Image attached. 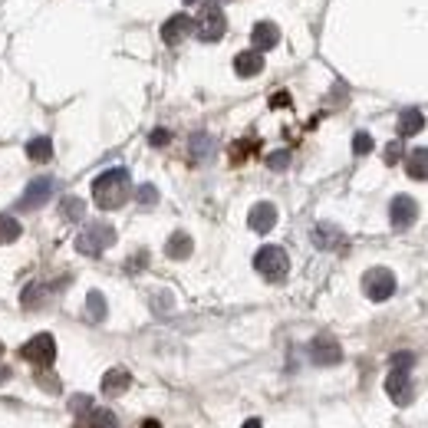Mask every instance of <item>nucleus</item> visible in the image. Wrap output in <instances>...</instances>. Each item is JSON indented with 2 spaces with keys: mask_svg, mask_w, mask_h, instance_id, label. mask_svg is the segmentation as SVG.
I'll use <instances>...</instances> for the list:
<instances>
[{
  "mask_svg": "<svg viewBox=\"0 0 428 428\" xmlns=\"http://www.w3.org/2000/svg\"><path fill=\"white\" fill-rule=\"evenodd\" d=\"M129 195H132V178H129L125 168H109L93 181V201L103 211L122 208L125 201H129Z\"/></svg>",
  "mask_w": 428,
  "mask_h": 428,
  "instance_id": "nucleus-1",
  "label": "nucleus"
},
{
  "mask_svg": "<svg viewBox=\"0 0 428 428\" xmlns=\"http://www.w3.org/2000/svg\"><path fill=\"white\" fill-rule=\"evenodd\" d=\"M112 244H115V228L109 221H93V224H86L76 238V250L86 257H99L103 250L112 248Z\"/></svg>",
  "mask_w": 428,
  "mask_h": 428,
  "instance_id": "nucleus-2",
  "label": "nucleus"
},
{
  "mask_svg": "<svg viewBox=\"0 0 428 428\" xmlns=\"http://www.w3.org/2000/svg\"><path fill=\"white\" fill-rule=\"evenodd\" d=\"M254 267H257V274L264 277V280L277 284V280H284V277L290 274V257H287L284 248L267 244V248H260L254 254Z\"/></svg>",
  "mask_w": 428,
  "mask_h": 428,
  "instance_id": "nucleus-3",
  "label": "nucleus"
},
{
  "mask_svg": "<svg viewBox=\"0 0 428 428\" xmlns=\"http://www.w3.org/2000/svg\"><path fill=\"white\" fill-rule=\"evenodd\" d=\"M362 290H366V296H369L372 303H382V300H389L395 294V274L386 270V267H372L362 277Z\"/></svg>",
  "mask_w": 428,
  "mask_h": 428,
  "instance_id": "nucleus-4",
  "label": "nucleus"
},
{
  "mask_svg": "<svg viewBox=\"0 0 428 428\" xmlns=\"http://www.w3.org/2000/svg\"><path fill=\"white\" fill-rule=\"evenodd\" d=\"M20 356H23L27 362H33V366H40V369H50L53 359H57V342H53L50 333H37L33 340L23 342Z\"/></svg>",
  "mask_w": 428,
  "mask_h": 428,
  "instance_id": "nucleus-5",
  "label": "nucleus"
},
{
  "mask_svg": "<svg viewBox=\"0 0 428 428\" xmlns=\"http://www.w3.org/2000/svg\"><path fill=\"white\" fill-rule=\"evenodd\" d=\"M386 392L395 405H409L412 402V369L409 366H392L389 379H386Z\"/></svg>",
  "mask_w": 428,
  "mask_h": 428,
  "instance_id": "nucleus-6",
  "label": "nucleus"
},
{
  "mask_svg": "<svg viewBox=\"0 0 428 428\" xmlns=\"http://www.w3.org/2000/svg\"><path fill=\"white\" fill-rule=\"evenodd\" d=\"M224 30H228V20H224V13H221L218 7H208L198 20H195V33H198V40H204V43H218V40L224 37Z\"/></svg>",
  "mask_w": 428,
  "mask_h": 428,
  "instance_id": "nucleus-7",
  "label": "nucleus"
},
{
  "mask_svg": "<svg viewBox=\"0 0 428 428\" xmlns=\"http://www.w3.org/2000/svg\"><path fill=\"white\" fill-rule=\"evenodd\" d=\"M415 218H419V204H415V198H409V195H395L389 204V221H392V228H412L415 224Z\"/></svg>",
  "mask_w": 428,
  "mask_h": 428,
  "instance_id": "nucleus-8",
  "label": "nucleus"
},
{
  "mask_svg": "<svg viewBox=\"0 0 428 428\" xmlns=\"http://www.w3.org/2000/svg\"><path fill=\"white\" fill-rule=\"evenodd\" d=\"M53 188H57V181L53 178H33L27 185V191H23V198H20L17 208L20 211H33V208H40V204H47V201L53 198Z\"/></svg>",
  "mask_w": 428,
  "mask_h": 428,
  "instance_id": "nucleus-9",
  "label": "nucleus"
},
{
  "mask_svg": "<svg viewBox=\"0 0 428 428\" xmlns=\"http://www.w3.org/2000/svg\"><path fill=\"white\" fill-rule=\"evenodd\" d=\"M310 359H313V366H336V362L342 359V346L326 333L316 336V340L310 342Z\"/></svg>",
  "mask_w": 428,
  "mask_h": 428,
  "instance_id": "nucleus-10",
  "label": "nucleus"
},
{
  "mask_svg": "<svg viewBox=\"0 0 428 428\" xmlns=\"http://www.w3.org/2000/svg\"><path fill=\"white\" fill-rule=\"evenodd\" d=\"M188 33H195V20H191L188 13H175V17H168V20L162 23V40L168 43V47L181 43V40L188 37Z\"/></svg>",
  "mask_w": 428,
  "mask_h": 428,
  "instance_id": "nucleus-11",
  "label": "nucleus"
},
{
  "mask_svg": "<svg viewBox=\"0 0 428 428\" xmlns=\"http://www.w3.org/2000/svg\"><path fill=\"white\" fill-rule=\"evenodd\" d=\"M248 224L250 231H257V234H267V231H274L277 224V208L270 204V201H260V204H254L248 214Z\"/></svg>",
  "mask_w": 428,
  "mask_h": 428,
  "instance_id": "nucleus-12",
  "label": "nucleus"
},
{
  "mask_svg": "<svg viewBox=\"0 0 428 428\" xmlns=\"http://www.w3.org/2000/svg\"><path fill=\"white\" fill-rule=\"evenodd\" d=\"M260 69H264V53L260 50H244L234 57V73L241 79H250V76H260Z\"/></svg>",
  "mask_w": 428,
  "mask_h": 428,
  "instance_id": "nucleus-13",
  "label": "nucleus"
},
{
  "mask_svg": "<svg viewBox=\"0 0 428 428\" xmlns=\"http://www.w3.org/2000/svg\"><path fill=\"white\" fill-rule=\"evenodd\" d=\"M277 40H280V30H277V23H270V20H260L254 30H250V43H254V50H274Z\"/></svg>",
  "mask_w": 428,
  "mask_h": 428,
  "instance_id": "nucleus-14",
  "label": "nucleus"
},
{
  "mask_svg": "<svg viewBox=\"0 0 428 428\" xmlns=\"http://www.w3.org/2000/svg\"><path fill=\"white\" fill-rule=\"evenodd\" d=\"M313 244L320 250H336L346 244V238H342V231L336 228V224H316L313 228Z\"/></svg>",
  "mask_w": 428,
  "mask_h": 428,
  "instance_id": "nucleus-15",
  "label": "nucleus"
},
{
  "mask_svg": "<svg viewBox=\"0 0 428 428\" xmlns=\"http://www.w3.org/2000/svg\"><path fill=\"white\" fill-rule=\"evenodd\" d=\"M129 386H132L129 369H109L103 376V392L105 395H122V392H129Z\"/></svg>",
  "mask_w": 428,
  "mask_h": 428,
  "instance_id": "nucleus-16",
  "label": "nucleus"
},
{
  "mask_svg": "<svg viewBox=\"0 0 428 428\" xmlns=\"http://www.w3.org/2000/svg\"><path fill=\"white\" fill-rule=\"evenodd\" d=\"M191 250H195V241H191V234H185V231H175L168 238V244H165V254H168L171 260H185V257H191Z\"/></svg>",
  "mask_w": 428,
  "mask_h": 428,
  "instance_id": "nucleus-17",
  "label": "nucleus"
},
{
  "mask_svg": "<svg viewBox=\"0 0 428 428\" xmlns=\"http://www.w3.org/2000/svg\"><path fill=\"white\" fill-rule=\"evenodd\" d=\"M405 171L415 181H428V149H412L405 155Z\"/></svg>",
  "mask_w": 428,
  "mask_h": 428,
  "instance_id": "nucleus-18",
  "label": "nucleus"
},
{
  "mask_svg": "<svg viewBox=\"0 0 428 428\" xmlns=\"http://www.w3.org/2000/svg\"><path fill=\"white\" fill-rule=\"evenodd\" d=\"M399 139H409V135H419L422 129H425V115L419 112V109H405V112L399 115Z\"/></svg>",
  "mask_w": 428,
  "mask_h": 428,
  "instance_id": "nucleus-19",
  "label": "nucleus"
},
{
  "mask_svg": "<svg viewBox=\"0 0 428 428\" xmlns=\"http://www.w3.org/2000/svg\"><path fill=\"white\" fill-rule=\"evenodd\" d=\"M59 218L66 221V224H76V221L86 218V201L76 198V195H69V198L59 201Z\"/></svg>",
  "mask_w": 428,
  "mask_h": 428,
  "instance_id": "nucleus-20",
  "label": "nucleus"
},
{
  "mask_svg": "<svg viewBox=\"0 0 428 428\" xmlns=\"http://www.w3.org/2000/svg\"><path fill=\"white\" fill-rule=\"evenodd\" d=\"M27 155L33 158V162H50V158H53V142H50L47 135H40V139H30Z\"/></svg>",
  "mask_w": 428,
  "mask_h": 428,
  "instance_id": "nucleus-21",
  "label": "nucleus"
},
{
  "mask_svg": "<svg viewBox=\"0 0 428 428\" xmlns=\"http://www.w3.org/2000/svg\"><path fill=\"white\" fill-rule=\"evenodd\" d=\"M50 290H59V287H50V284H30L23 290V306H43L47 303Z\"/></svg>",
  "mask_w": 428,
  "mask_h": 428,
  "instance_id": "nucleus-22",
  "label": "nucleus"
},
{
  "mask_svg": "<svg viewBox=\"0 0 428 428\" xmlns=\"http://www.w3.org/2000/svg\"><path fill=\"white\" fill-rule=\"evenodd\" d=\"M86 313H89L93 323H103L105 320V296L99 290H89V296H86Z\"/></svg>",
  "mask_w": 428,
  "mask_h": 428,
  "instance_id": "nucleus-23",
  "label": "nucleus"
},
{
  "mask_svg": "<svg viewBox=\"0 0 428 428\" xmlns=\"http://www.w3.org/2000/svg\"><path fill=\"white\" fill-rule=\"evenodd\" d=\"M211 152H214V139L211 135H204V132H198V135H191V155L195 158H211Z\"/></svg>",
  "mask_w": 428,
  "mask_h": 428,
  "instance_id": "nucleus-24",
  "label": "nucleus"
},
{
  "mask_svg": "<svg viewBox=\"0 0 428 428\" xmlns=\"http://www.w3.org/2000/svg\"><path fill=\"white\" fill-rule=\"evenodd\" d=\"M20 238V221L13 214H0V244H13Z\"/></svg>",
  "mask_w": 428,
  "mask_h": 428,
  "instance_id": "nucleus-25",
  "label": "nucleus"
},
{
  "mask_svg": "<svg viewBox=\"0 0 428 428\" xmlns=\"http://www.w3.org/2000/svg\"><path fill=\"white\" fill-rule=\"evenodd\" d=\"M135 198H139L142 208H152V204H158V188L155 185H142V188L135 191Z\"/></svg>",
  "mask_w": 428,
  "mask_h": 428,
  "instance_id": "nucleus-26",
  "label": "nucleus"
},
{
  "mask_svg": "<svg viewBox=\"0 0 428 428\" xmlns=\"http://www.w3.org/2000/svg\"><path fill=\"white\" fill-rule=\"evenodd\" d=\"M287 165H290V152H287V149L267 155V168H270V171H284Z\"/></svg>",
  "mask_w": 428,
  "mask_h": 428,
  "instance_id": "nucleus-27",
  "label": "nucleus"
},
{
  "mask_svg": "<svg viewBox=\"0 0 428 428\" xmlns=\"http://www.w3.org/2000/svg\"><path fill=\"white\" fill-rule=\"evenodd\" d=\"M352 152H356V155H369L372 152V135L369 132H356V135H352Z\"/></svg>",
  "mask_w": 428,
  "mask_h": 428,
  "instance_id": "nucleus-28",
  "label": "nucleus"
},
{
  "mask_svg": "<svg viewBox=\"0 0 428 428\" xmlns=\"http://www.w3.org/2000/svg\"><path fill=\"white\" fill-rule=\"evenodd\" d=\"M254 149H257V142H248V139H244V142H238L234 149H231V162H244V158H248Z\"/></svg>",
  "mask_w": 428,
  "mask_h": 428,
  "instance_id": "nucleus-29",
  "label": "nucleus"
},
{
  "mask_svg": "<svg viewBox=\"0 0 428 428\" xmlns=\"http://www.w3.org/2000/svg\"><path fill=\"white\" fill-rule=\"evenodd\" d=\"M405 155H402V142H389L386 145V162L389 165H395V162H402Z\"/></svg>",
  "mask_w": 428,
  "mask_h": 428,
  "instance_id": "nucleus-30",
  "label": "nucleus"
},
{
  "mask_svg": "<svg viewBox=\"0 0 428 428\" xmlns=\"http://www.w3.org/2000/svg\"><path fill=\"white\" fill-rule=\"evenodd\" d=\"M149 142H152L155 149H162V145H168V142H171V132H168V129H155V132L149 135Z\"/></svg>",
  "mask_w": 428,
  "mask_h": 428,
  "instance_id": "nucleus-31",
  "label": "nucleus"
},
{
  "mask_svg": "<svg viewBox=\"0 0 428 428\" xmlns=\"http://www.w3.org/2000/svg\"><path fill=\"white\" fill-rule=\"evenodd\" d=\"M152 306L158 310V313H168V310H171V296H168V294H158V296L152 300Z\"/></svg>",
  "mask_w": 428,
  "mask_h": 428,
  "instance_id": "nucleus-32",
  "label": "nucleus"
},
{
  "mask_svg": "<svg viewBox=\"0 0 428 428\" xmlns=\"http://www.w3.org/2000/svg\"><path fill=\"white\" fill-rule=\"evenodd\" d=\"M392 366H415V356H412V352H395V356H392Z\"/></svg>",
  "mask_w": 428,
  "mask_h": 428,
  "instance_id": "nucleus-33",
  "label": "nucleus"
},
{
  "mask_svg": "<svg viewBox=\"0 0 428 428\" xmlns=\"http://www.w3.org/2000/svg\"><path fill=\"white\" fill-rule=\"evenodd\" d=\"M270 105H274V109H284V105H290V96H287V93L270 96Z\"/></svg>",
  "mask_w": 428,
  "mask_h": 428,
  "instance_id": "nucleus-34",
  "label": "nucleus"
},
{
  "mask_svg": "<svg viewBox=\"0 0 428 428\" xmlns=\"http://www.w3.org/2000/svg\"><path fill=\"white\" fill-rule=\"evenodd\" d=\"M241 428H260V419H248V422H244V425H241Z\"/></svg>",
  "mask_w": 428,
  "mask_h": 428,
  "instance_id": "nucleus-35",
  "label": "nucleus"
},
{
  "mask_svg": "<svg viewBox=\"0 0 428 428\" xmlns=\"http://www.w3.org/2000/svg\"><path fill=\"white\" fill-rule=\"evenodd\" d=\"M142 428H162V425H158V422H152V419H149V422H145Z\"/></svg>",
  "mask_w": 428,
  "mask_h": 428,
  "instance_id": "nucleus-36",
  "label": "nucleus"
},
{
  "mask_svg": "<svg viewBox=\"0 0 428 428\" xmlns=\"http://www.w3.org/2000/svg\"><path fill=\"white\" fill-rule=\"evenodd\" d=\"M0 356H4V342H0Z\"/></svg>",
  "mask_w": 428,
  "mask_h": 428,
  "instance_id": "nucleus-37",
  "label": "nucleus"
},
{
  "mask_svg": "<svg viewBox=\"0 0 428 428\" xmlns=\"http://www.w3.org/2000/svg\"><path fill=\"white\" fill-rule=\"evenodd\" d=\"M185 4H195V0H185Z\"/></svg>",
  "mask_w": 428,
  "mask_h": 428,
  "instance_id": "nucleus-38",
  "label": "nucleus"
}]
</instances>
